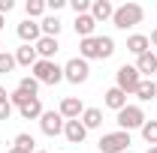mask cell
<instances>
[{
	"label": "cell",
	"mask_w": 157,
	"mask_h": 153,
	"mask_svg": "<svg viewBox=\"0 0 157 153\" xmlns=\"http://www.w3.org/2000/svg\"><path fill=\"white\" fill-rule=\"evenodd\" d=\"M78 54L82 60H106L115 54V39L112 36H91L78 42Z\"/></svg>",
	"instance_id": "cell-1"
},
{
	"label": "cell",
	"mask_w": 157,
	"mask_h": 153,
	"mask_svg": "<svg viewBox=\"0 0 157 153\" xmlns=\"http://www.w3.org/2000/svg\"><path fill=\"white\" fill-rule=\"evenodd\" d=\"M145 18V9L139 6V3H124V6H118L112 21H115L118 30H127V27H136L139 21Z\"/></svg>",
	"instance_id": "cell-2"
},
{
	"label": "cell",
	"mask_w": 157,
	"mask_h": 153,
	"mask_svg": "<svg viewBox=\"0 0 157 153\" xmlns=\"http://www.w3.org/2000/svg\"><path fill=\"white\" fill-rule=\"evenodd\" d=\"M33 78H36L39 84H58L63 81V66H58L55 60H36V66H33Z\"/></svg>",
	"instance_id": "cell-3"
},
{
	"label": "cell",
	"mask_w": 157,
	"mask_h": 153,
	"mask_svg": "<svg viewBox=\"0 0 157 153\" xmlns=\"http://www.w3.org/2000/svg\"><path fill=\"white\" fill-rule=\"evenodd\" d=\"M142 123H145V111H142L139 105H124V108L118 111V126H121V132L142 129Z\"/></svg>",
	"instance_id": "cell-4"
},
{
	"label": "cell",
	"mask_w": 157,
	"mask_h": 153,
	"mask_svg": "<svg viewBox=\"0 0 157 153\" xmlns=\"http://www.w3.org/2000/svg\"><path fill=\"white\" fill-rule=\"evenodd\" d=\"M100 153H127V147H130V132H109L100 138Z\"/></svg>",
	"instance_id": "cell-5"
},
{
	"label": "cell",
	"mask_w": 157,
	"mask_h": 153,
	"mask_svg": "<svg viewBox=\"0 0 157 153\" xmlns=\"http://www.w3.org/2000/svg\"><path fill=\"white\" fill-rule=\"evenodd\" d=\"M115 81H118V84H115L118 90H124V93L130 96V93H136V87H139V81H142V75H139L136 66H127V63H124V66L115 72Z\"/></svg>",
	"instance_id": "cell-6"
},
{
	"label": "cell",
	"mask_w": 157,
	"mask_h": 153,
	"mask_svg": "<svg viewBox=\"0 0 157 153\" xmlns=\"http://www.w3.org/2000/svg\"><path fill=\"white\" fill-rule=\"evenodd\" d=\"M88 75H91L88 60H82V57L67 60V66H63V78H67L70 84H85V81H88Z\"/></svg>",
	"instance_id": "cell-7"
},
{
	"label": "cell",
	"mask_w": 157,
	"mask_h": 153,
	"mask_svg": "<svg viewBox=\"0 0 157 153\" xmlns=\"http://www.w3.org/2000/svg\"><path fill=\"white\" fill-rule=\"evenodd\" d=\"M63 117H60V111H42V117H39V126H42V132L48 135V138H55V135L63 132Z\"/></svg>",
	"instance_id": "cell-8"
},
{
	"label": "cell",
	"mask_w": 157,
	"mask_h": 153,
	"mask_svg": "<svg viewBox=\"0 0 157 153\" xmlns=\"http://www.w3.org/2000/svg\"><path fill=\"white\" fill-rule=\"evenodd\" d=\"M58 111H60L63 120H78V117L85 114V105H82V99H78V96H67V99L60 102Z\"/></svg>",
	"instance_id": "cell-9"
},
{
	"label": "cell",
	"mask_w": 157,
	"mask_h": 153,
	"mask_svg": "<svg viewBox=\"0 0 157 153\" xmlns=\"http://www.w3.org/2000/svg\"><path fill=\"white\" fill-rule=\"evenodd\" d=\"M18 39L24 42V45H36L39 39H42V30H39V24H36V21H30V18L21 21V24H18Z\"/></svg>",
	"instance_id": "cell-10"
},
{
	"label": "cell",
	"mask_w": 157,
	"mask_h": 153,
	"mask_svg": "<svg viewBox=\"0 0 157 153\" xmlns=\"http://www.w3.org/2000/svg\"><path fill=\"white\" fill-rule=\"evenodd\" d=\"M63 135H67L70 144H82L85 135H88V129L82 126V120H67V123H63Z\"/></svg>",
	"instance_id": "cell-11"
},
{
	"label": "cell",
	"mask_w": 157,
	"mask_h": 153,
	"mask_svg": "<svg viewBox=\"0 0 157 153\" xmlns=\"http://www.w3.org/2000/svg\"><path fill=\"white\" fill-rule=\"evenodd\" d=\"M33 48H36V54H39V60H52L55 57V54H58V39H52V36H42L36 42V45H33Z\"/></svg>",
	"instance_id": "cell-12"
},
{
	"label": "cell",
	"mask_w": 157,
	"mask_h": 153,
	"mask_svg": "<svg viewBox=\"0 0 157 153\" xmlns=\"http://www.w3.org/2000/svg\"><path fill=\"white\" fill-rule=\"evenodd\" d=\"M112 15H115V6L109 0H94L91 3V18L94 21H106V18H112Z\"/></svg>",
	"instance_id": "cell-13"
},
{
	"label": "cell",
	"mask_w": 157,
	"mask_h": 153,
	"mask_svg": "<svg viewBox=\"0 0 157 153\" xmlns=\"http://www.w3.org/2000/svg\"><path fill=\"white\" fill-rule=\"evenodd\" d=\"M73 27H76V33H78L82 39H91V36H94L97 21L91 18V12H88V15H76V24H73Z\"/></svg>",
	"instance_id": "cell-14"
},
{
	"label": "cell",
	"mask_w": 157,
	"mask_h": 153,
	"mask_svg": "<svg viewBox=\"0 0 157 153\" xmlns=\"http://www.w3.org/2000/svg\"><path fill=\"white\" fill-rule=\"evenodd\" d=\"M103 102H106L112 111H121V108L127 105V93H124V90H118V87H109L106 96H103Z\"/></svg>",
	"instance_id": "cell-15"
},
{
	"label": "cell",
	"mask_w": 157,
	"mask_h": 153,
	"mask_svg": "<svg viewBox=\"0 0 157 153\" xmlns=\"http://www.w3.org/2000/svg\"><path fill=\"white\" fill-rule=\"evenodd\" d=\"M148 45H151V42H148V36H142V33H133V36L127 39V51L136 54V57H142V54L148 51Z\"/></svg>",
	"instance_id": "cell-16"
},
{
	"label": "cell",
	"mask_w": 157,
	"mask_h": 153,
	"mask_svg": "<svg viewBox=\"0 0 157 153\" xmlns=\"http://www.w3.org/2000/svg\"><path fill=\"white\" fill-rule=\"evenodd\" d=\"M36 60H39V54L33 45H21L15 51V63H21V66H36Z\"/></svg>",
	"instance_id": "cell-17"
},
{
	"label": "cell",
	"mask_w": 157,
	"mask_h": 153,
	"mask_svg": "<svg viewBox=\"0 0 157 153\" xmlns=\"http://www.w3.org/2000/svg\"><path fill=\"white\" fill-rule=\"evenodd\" d=\"M136 96L142 99V102H151L157 96V81H151V78H142L139 81V87H136Z\"/></svg>",
	"instance_id": "cell-18"
},
{
	"label": "cell",
	"mask_w": 157,
	"mask_h": 153,
	"mask_svg": "<svg viewBox=\"0 0 157 153\" xmlns=\"http://www.w3.org/2000/svg\"><path fill=\"white\" fill-rule=\"evenodd\" d=\"M136 69H139V75H151V72H157V54L145 51V54L136 60Z\"/></svg>",
	"instance_id": "cell-19"
},
{
	"label": "cell",
	"mask_w": 157,
	"mask_h": 153,
	"mask_svg": "<svg viewBox=\"0 0 157 153\" xmlns=\"http://www.w3.org/2000/svg\"><path fill=\"white\" fill-rule=\"evenodd\" d=\"M82 126H85V129H97V126H103V111H100V108H85Z\"/></svg>",
	"instance_id": "cell-20"
},
{
	"label": "cell",
	"mask_w": 157,
	"mask_h": 153,
	"mask_svg": "<svg viewBox=\"0 0 157 153\" xmlns=\"http://www.w3.org/2000/svg\"><path fill=\"white\" fill-rule=\"evenodd\" d=\"M18 114L24 117V120H39V117H42V102H39V96L30 99L24 108H18Z\"/></svg>",
	"instance_id": "cell-21"
},
{
	"label": "cell",
	"mask_w": 157,
	"mask_h": 153,
	"mask_svg": "<svg viewBox=\"0 0 157 153\" xmlns=\"http://www.w3.org/2000/svg\"><path fill=\"white\" fill-rule=\"evenodd\" d=\"M39 30H42V36H52V39H58V33H60V18H58V15H48V18H42Z\"/></svg>",
	"instance_id": "cell-22"
},
{
	"label": "cell",
	"mask_w": 157,
	"mask_h": 153,
	"mask_svg": "<svg viewBox=\"0 0 157 153\" xmlns=\"http://www.w3.org/2000/svg\"><path fill=\"white\" fill-rule=\"evenodd\" d=\"M142 138H145L151 147H157V120H145V123H142Z\"/></svg>",
	"instance_id": "cell-23"
},
{
	"label": "cell",
	"mask_w": 157,
	"mask_h": 153,
	"mask_svg": "<svg viewBox=\"0 0 157 153\" xmlns=\"http://www.w3.org/2000/svg\"><path fill=\"white\" fill-rule=\"evenodd\" d=\"M24 12H27V18H36L45 12V0H27L24 3Z\"/></svg>",
	"instance_id": "cell-24"
},
{
	"label": "cell",
	"mask_w": 157,
	"mask_h": 153,
	"mask_svg": "<svg viewBox=\"0 0 157 153\" xmlns=\"http://www.w3.org/2000/svg\"><path fill=\"white\" fill-rule=\"evenodd\" d=\"M15 69V54H9V51H0V75H9Z\"/></svg>",
	"instance_id": "cell-25"
},
{
	"label": "cell",
	"mask_w": 157,
	"mask_h": 153,
	"mask_svg": "<svg viewBox=\"0 0 157 153\" xmlns=\"http://www.w3.org/2000/svg\"><path fill=\"white\" fill-rule=\"evenodd\" d=\"M18 90H24V93H30V96H36L39 93V81L33 75H27V78H21L18 81Z\"/></svg>",
	"instance_id": "cell-26"
},
{
	"label": "cell",
	"mask_w": 157,
	"mask_h": 153,
	"mask_svg": "<svg viewBox=\"0 0 157 153\" xmlns=\"http://www.w3.org/2000/svg\"><path fill=\"white\" fill-rule=\"evenodd\" d=\"M30 99H36V96L24 93V90H15V93H9V102H12V108H24Z\"/></svg>",
	"instance_id": "cell-27"
},
{
	"label": "cell",
	"mask_w": 157,
	"mask_h": 153,
	"mask_svg": "<svg viewBox=\"0 0 157 153\" xmlns=\"http://www.w3.org/2000/svg\"><path fill=\"white\" fill-rule=\"evenodd\" d=\"M33 144H36V141H33V138H30V135H27V132H21V135H15V147H21V150H27V153H33Z\"/></svg>",
	"instance_id": "cell-28"
},
{
	"label": "cell",
	"mask_w": 157,
	"mask_h": 153,
	"mask_svg": "<svg viewBox=\"0 0 157 153\" xmlns=\"http://www.w3.org/2000/svg\"><path fill=\"white\" fill-rule=\"evenodd\" d=\"M70 6H73V12H76V15H88L91 0H70Z\"/></svg>",
	"instance_id": "cell-29"
},
{
	"label": "cell",
	"mask_w": 157,
	"mask_h": 153,
	"mask_svg": "<svg viewBox=\"0 0 157 153\" xmlns=\"http://www.w3.org/2000/svg\"><path fill=\"white\" fill-rule=\"evenodd\" d=\"M12 117V102L6 99V102H0V120H9Z\"/></svg>",
	"instance_id": "cell-30"
},
{
	"label": "cell",
	"mask_w": 157,
	"mask_h": 153,
	"mask_svg": "<svg viewBox=\"0 0 157 153\" xmlns=\"http://www.w3.org/2000/svg\"><path fill=\"white\" fill-rule=\"evenodd\" d=\"M63 6H67V0H45V9H52V12H58Z\"/></svg>",
	"instance_id": "cell-31"
},
{
	"label": "cell",
	"mask_w": 157,
	"mask_h": 153,
	"mask_svg": "<svg viewBox=\"0 0 157 153\" xmlns=\"http://www.w3.org/2000/svg\"><path fill=\"white\" fill-rule=\"evenodd\" d=\"M12 6H15V3H12V0H0V15H3V12H9V9H12Z\"/></svg>",
	"instance_id": "cell-32"
},
{
	"label": "cell",
	"mask_w": 157,
	"mask_h": 153,
	"mask_svg": "<svg viewBox=\"0 0 157 153\" xmlns=\"http://www.w3.org/2000/svg\"><path fill=\"white\" fill-rule=\"evenodd\" d=\"M148 42H151V45H157V30H151V36H148Z\"/></svg>",
	"instance_id": "cell-33"
},
{
	"label": "cell",
	"mask_w": 157,
	"mask_h": 153,
	"mask_svg": "<svg viewBox=\"0 0 157 153\" xmlns=\"http://www.w3.org/2000/svg\"><path fill=\"white\" fill-rule=\"evenodd\" d=\"M6 153H27V150H21V147H15V144H12V147H9Z\"/></svg>",
	"instance_id": "cell-34"
},
{
	"label": "cell",
	"mask_w": 157,
	"mask_h": 153,
	"mask_svg": "<svg viewBox=\"0 0 157 153\" xmlns=\"http://www.w3.org/2000/svg\"><path fill=\"white\" fill-rule=\"evenodd\" d=\"M6 99H9V93H6V90L0 87V102H6Z\"/></svg>",
	"instance_id": "cell-35"
},
{
	"label": "cell",
	"mask_w": 157,
	"mask_h": 153,
	"mask_svg": "<svg viewBox=\"0 0 157 153\" xmlns=\"http://www.w3.org/2000/svg\"><path fill=\"white\" fill-rule=\"evenodd\" d=\"M3 24H6V18H3V15H0V30H3Z\"/></svg>",
	"instance_id": "cell-36"
},
{
	"label": "cell",
	"mask_w": 157,
	"mask_h": 153,
	"mask_svg": "<svg viewBox=\"0 0 157 153\" xmlns=\"http://www.w3.org/2000/svg\"><path fill=\"white\" fill-rule=\"evenodd\" d=\"M148 153H157V147H148Z\"/></svg>",
	"instance_id": "cell-37"
},
{
	"label": "cell",
	"mask_w": 157,
	"mask_h": 153,
	"mask_svg": "<svg viewBox=\"0 0 157 153\" xmlns=\"http://www.w3.org/2000/svg\"><path fill=\"white\" fill-rule=\"evenodd\" d=\"M33 153H45V150H33Z\"/></svg>",
	"instance_id": "cell-38"
},
{
	"label": "cell",
	"mask_w": 157,
	"mask_h": 153,
	"mask_svg": "<svg viewBox=\"0 0 157 153\" xmlns=\"http://www.w3.org/2000/svg\"><path fill=\"white\" fill-rule=\"evenodd\" d=\"M127 153H133V150H127Z\"/></svg>",
	"instance_id": "cell-39"
},
{
	"label": "cell",
	"mask_w": 157,
	"mask_h": 153,
	"mask_svg": "<svg viewBox=\"0 0 157 153\" xmlns=\"http://www.w3.org/2000/svg\"><path fill=\"white\" fill-rule=\"evenodd\" d=\"M0 48H3V45H0Z\"/></svg>",
	"instance_id": "cell-40"
}]
</instances>
